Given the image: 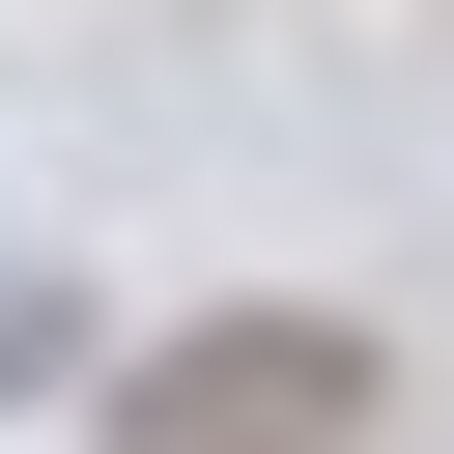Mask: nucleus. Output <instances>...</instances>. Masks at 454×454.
Here are the masks:
<instances>
[{
    "label": "nucleus",
    "mask_w": 454,
    "mask_h": 454,
    "mask_svg": "<svg viewBox=\"0 0 454 454\" xmlns=\"http://www.w3.org/2000/svg\"><path fill=\"white\" fill-rule=\"evenodd\" d=\"M397 426V369H369V312H170V340H114L85 369V454H369Z\"/></svg>",
    "instance_id": "f257e3e1"
},
{
    "label": "nucleus",
    "mask_w": 454,
    "mask_h": 454,
    "mask_svg": "<svg viewBox=\"0 0 454 454\" xmlns=\"http://www.w3.org/2000/svg\"><path fill=\"white\" fill-rule=\"evenodd\" d=\"M57 369H85V312H57L28 255H0V397H57Z\"/></svg>",
    "instance_id": "f03ea898"
}]
</instances>
